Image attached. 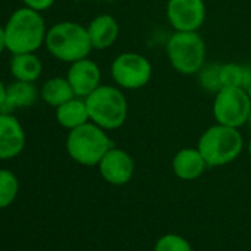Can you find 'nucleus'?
<instances>
[{"label": "nucleus", "instance_id": "nucleus-16", "mask_svg": "<svg viewBox=\"0 0 251 251\" xmlns=\"http://www.w3.org/2000/svg\"><path fill=\"white\" fill-rule=\"evenodd\" d=\"M56 120L64 129L73 130L90 121L84 98H73L56 108Z\"/></svg>", "mask_w": 251, "mask_h": 251}, {"label": "nucleus", "instance_id": "nucleus-2", "mask_svg": "<svg viewBox=\"0 0 251 251\" xmlns=\"http://www.w3.org/2000/svg\"><path fill=\"white\" fill-rule=\"evenodd\" d=\"M111 148L112 141L106 135V130L92 121L70 130L67 138L68 155L86 167L98 166Z\"/></svg>", "mask_w": 251, "mask_h": 251}, {"label": "nucleus", "instance_id": "nucleus-28", "mask_svg": "<svg viewBox=\"0 0 251 251\" xmlns=\"http://www.w3.org/2000/svg\"><path fill=\"white\" fill-rule=\"evenodd\" d=\"M248 154L251 157V138H250V142H248Z\"/></svg>", "mask_w": 251, "mask_h": 251}, {"label": "nucleus", "instance_id": "nucleus-26", "mask_svg": "<svg viewBox=\"0 0 251 251\" xmlns=\"http://www.w3.org/2000/svg\"><path fill=\"white\" fill-rule=\"evenodd\" d=\"M247 124H248V127L251 129V111H250V115H248V120H247Z\"/></svg>", "mask_w": 251, "mask_h": 251}, {"label": "nucleus", "instance_id": "nucleus-12", "mask_svg": "<svg viewBox=\"0 0 251 251\" xmlns=\"http://www.w3.org/2000/svg\"><path fill=\"white\" fill-rule=\"evenodd\" d=\"M25 133L12 114L0 112V160H9L24 150Z\"/></svg>", "mask_w": 251, "mask_h": 251}, {"label": "nucleus", "instance_id": "nucleus-1", "mask_svg": "<svg viewBox=\"0 0 251 251\" xmlns=\"http://www.w3.org/2000/svg\"><path fill=\"white\" fill-rule=\"evenodd\" d=\"M46 24L40 12L31 8L15 11L5 25L6 49L17 53L36 52L46 40Z\"/></svg>", "mask_w": 251, "mask_h": 251}, {"label": "nucleus", "instance_id": "nucleus-19", "mask_svg": "<svg viewBox=\"0 0 251 251\" xmlns=\"http://www.w3.org/2000/svg\"><path fill=\"white\" fill-rule=\"evenodd\" d=\"M220 78L223 87H241L245 89L251 84V65L229 62L220 68Z\"/></svg>", "mask_w": 251, "mask_h": 251}, {"label": "nucleus", "instance_id": "nucleus-17", "mask_svg": "<svg viewBox=\"0 0 251 251\" xmlns=\"http://www.w3.org/2000/svg\"><path fill=\"white\" fill-rule=\"evenodd\" d=\"M42 61L34 55V52L17 53L11 61V73L17 80L34 83L42 75Z\"/></svg>", "mask_w": 251, "mask_h": 251}, {"label": "nucleus", "instance_id": "nucleus-18", "mask_svg": "<svg viewBox=\"0 0 251 251\" xmlns=\"http://www.w3.org/2000/svg\"><path fill=\"white\" fill-rule=\"evenodd\" d=\"M40 96L43 98V100L48 105L58 108L59 105L75 98V93L67 78L53 77V78H49L48 81H45Z\"/></svg>", "mask_w": 251, "mask_h": 251}, {"label": "nucleus", "instance_id": "nucleus-5", "mask_svg": "<svg viewBox=\"0 0 251 251\" xmlns=\"http://www.w3.org/2000/svg\"><path fill=\"white\" fill-rule=\"evenodd\" d=\"M45 45L50 55L70 64L87 58L93 49L87 28L73 21L58 23L49 28Z\"/></svg>", "mask_w": 251, "mask_h": 251}, {"label": "nucleus", "instance_id": "nucleus-13", "mask_svg": "<svg viewBox=\"0 0 251 251\" xmlns=\"http://www.w3.org/2000/svg\"><path fill=\"white\" fill-rule=\"evenodd\" d=\"M207 163L198 148H183L177 151L172 160V169L176 177L182 180H195L207 169Z\"/></svg>", "mask_w": 251, "mask_h": 251}, {"label": "nucleus", "instance_id": "nucleus-21", "mask_svg": "<svg viewBox=\"0 0 251 251\" xmlns=\"http://www.w3.org/2000/svg\"><path fill=\"white\" fill-rule=\"evenodd\" d=\"M220 64H210L204 65L198 71V80L201 87H204L208 92L217 93L223 86H222V78H220Z\"/></svg>", "mask_w": 251, "mask_h": 251}, {"label": "nucleus", "instance_id": "nucleus-6", "mask_svg": "<svg viewBox=\"0 0 251 251\" xmlns=\"http://www.w3.org/2000/svg\"><path fill=\"white\" fill-rule=\"evenodd\" d=\"M166 52L172 67L183 75L198 74L205 65V43L198 31H175Z\"/></svg>", "mask_w": 251, "mask_h": 251}, {"label": "nucleus", "instance_id": "nucleus-27", "mask_svg": "<svg viewBox=\"0 0 251 251\" xmlns=\"http://www.w3.org/2000/svg\"><path fill=\"white\" fill-rule=\"evenodd\" d=\"M247 93H248V96H250V99H251V84L247 87Z\"/></svg>", "mask_w": 251, "mask_h": 251}, {"label": "nucleus", "instance_id": "nucleus-11", "mask_svg": "<svg viewBox=\"0 0 251 251\" xmlns=\"http://www.w3.org/2000/svg\"><path fill=\"white\" fill-rule=\"evenodd\" d=\"M67 80L70 81L75 96L87 98L95 89L100 86V70L96 62L83 58L71 64Z\"/></svg>", "mask_w": 251, "mask_h": 251}, {"label": "nucleus", "instance_id": "nucleus-24", "mask_svg": "<svg viewBox=\"0 0 251 251\" xmlns=\"http://www.w3.org/2000/svg\"><path fill=\"white\" fill-rule=\"evenodd\" d=\"M6 49V36H5V27L0 25V53Z\"/></svg>", "mask_w": 251, "mask_h": 251}, {"label": "nucleus", "instance_id": "nucleus-23", "mask_svg": "<svg viewBox=\"0 0 251 251\" xmlns=\"http://www.w3.org/2000/svg\"><path fill=\"white\" fill-rule=\"evenodd\" d=\"M23 2L27 8H31L37 12H42V11L49 9L55 3V0H23Z\"/></svg>", "mask_w": 251, "mask_h": 251}, {"label": "nucleus", "instance_id": "nucleus-15", "mask_svg": "<svg viewBox=\"0 0 251 251\" xmlns=\"http://www.w3.org/2000/svg\"><path fill=\"white\" fill-rule=\"evenodd\" d=\"M39 98V92L36 86L30 81L17 80L6 87V96L3 103L0 105V112L12 114L17 108H28Z\"/></svg>", "mask_w": 251, "mask_h": 251}, {"label": "nucleus", "instance_id": "nucleus-9", "mask_svg": "<svg viewBox=\"0 0 251 251\" xmlns=\"http://www.w3.org/2000/svg\"><path fill=\"white\" fill-rule=\"evenodd\" d=\"M166 12L175 31H198L205 21L204 0H169Z\"/></svg>", "mask_w": 251, "mask_h": 251}, {"label": "nucleus", "instance_id": "nucleus-25", "mask_svg": "<svg viewBox=\"0 0 251 251\" xmlns=\"http://www.w3.org/2000/svg\"><path fill=\"white\" fill-rule=\"evenodd\" d=\"M5 96H6V86L2 83V80H0V105L3 103V100H5Z\"/></svg>", "mask_w": 251, "mask_h": 251}, {"label": "nucleus", "instance_id": "nucleus-14", "mask_svg": "<svg viewBox=\"0 0 251 251\" xmlns=\"http://www.w3.org/2000/svg\"><path fill=\"white\" fill-rule=\"evenodd\" d=\"M87 33L92 48L102 50L117 42L120 34V25L112 15L102 14L90 21V24L87 25Z\"/></svg>", "mask_w": 251, "mask_h": 251}, {"label": "nucleus", "instance_id": "nucleus-22", "mask_svg": "<svg viewBox=\"0 0 251 251\" xmlns=\"http://www.w3.org/2000/svg\"><path fill=\"white\" fill-rule=\"evenodd\" d=\"M154 251H194V248L186 238L177 233H166L157 239Z\"/></svg>", "mask_w": 251, "mask_h": 251}, {"label": "nucleus", "instance_id": "nucleus-20", "mask_svg": "<svg viewBox=\"0 0 251 251\" xmlns=\"http://www.w3.org/2000/svg\"><path fill=\"white\" fill-rule=\"evenodd\" d=\"M20 189L17 176L9 170H0V208H5L15 200Z\"/></svg>", "mask_w": 251, "mask_h": 251}, {"label": "nucleus", "instance_id": "nucleus-7", "mask_svg": "<svg viewBox=\"0 0 251 251\" xmlns=\"http://www.w3.org/2000/svg\"><path fill=\"white\" fill-rule=\"evenodd\" d=\"M251 111V99L245 89L222 87L213 102V115L219 124L239 129L247 124Z\"/></svg>", "mask_w": 251, "mask_h": 251}, {"label": "nucleus", "instance_id": "nucleus-10", "mask_svg": "<svg viewBox=\"0 0 251 251\" xmlns=\"http://www.w3.org/2000/svg\"><path fill=\"white\" fill-rule=\"evenodd\" d=\"M99 173L105 182L114 186L129 183L135 175V161L132 155L118 148H111L98 164Z\"/></svg>", "mask_w": 251, "mask_h": 251}, {"label": "nucleus", "instance_id": "nucleus-8", "mask_svg": "<svg viewBox=\"0 0 251 251\" xmlns=\"http://www.w3.org/2000/svg\"><path fill=\"white\" fill-rule=\"evenodd\" d=\"M111 75L121 89L138 90L145 87L152 77V65L148 58L136 52L120 53L111 64Z\"/></svg>", "mask_w": 251, "mask_h": 251}, {"label": "nucleus", "instance_id": "nucleus-3", "mask_svg": "<svg viewBox=\"0 0 251 251\" xmlns=\"http://www.w3.org/2000/svg\"><path fill=\"white\" fill-rule=\"evenodd\" d=\"M197 148L208 167H220L239 157L244 148V139L238 129L217 123L201 135Z\"/></svg>", "mask_w": 251, "mask_h": 251}, {"label": "nucleus", "instance_id": "nucleus-4", "mask_svg": "<svg viewBox=\"0 0 251 251\" xmlns=\"http://www.w3.org/2000/svg\"><path fill=\"white\" fill-rule=\"evenodd\" d=\"M90 121L103 130H115L127 118V99L118 87L100 84L84 98Z\"/></svg>", "mask_w": 251, "mask_h": 251}]
</instances>
